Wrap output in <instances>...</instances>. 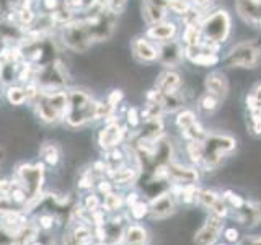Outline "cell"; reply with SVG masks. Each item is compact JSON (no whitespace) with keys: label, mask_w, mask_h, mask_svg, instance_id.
I'll return each mask as SVG.
<instances>
[{"label":"cell","mask_w":261,"mask_h":245,"mask_svg":"<svg viewBox=\"0 0 261 245\" xmlns=\"http://www.w3.org/2000/svg\"><path fill=\"white\" fill-rule=\"evenodd\" d=\"M98 100L84 87L72 85L67 88V111L64 125L69 129H80L96 122Z\"/></svg>","instance_id":"obj_1"},{"label":"cell","mask_w":261,"mask_h":245,"mask_svg":"<svg viewBox=\"0 0 261 245\" xmlns=\"http://www.w3.org/2000/svg\"><path fill=\"white\" fill-rule=\"evenodd\" d=\"M30 106L39 122L46 126L61 125L67 111V88H39L38 95L30 102Z\"/></svg>","instance_id":"obj_2"},{"label":"cell","mask_w":261,"mask_h":245,"mask_svg":"<svg viewBox=\"0 0 261 245\" xmlns=\"http://www.w3.org/2000/svg\"><path fill=\"white\" fill-rule=\"evenodd\" d=\"M57 38H59L62 47L65 51L75 53V54H85L95 46L92 36L87 30L85 21L75 15L72 21L65 23L64 27L57 31Z\"/></svg>","instance_id":"obj_3"},{"label":"cell","mask_w":261,"mask_h":245,"mask_svg":"<svg viewBox=\"0 0 261 245\" xmlns=\"http://www.w3.org/2000/svg\"><path fill=\"white\" fill-rule=\"evenodd\" d=\"M47 167L43 162H21L13 170V180L28 194V201L43 193Z\"/></svg>","instance_id":"obj_4"},{"label":"cell","mask_w":261,"mask_h":245,"mask_svg":"<svg viewBox=\"0 0 261 245\" xmlns=\"http://www.w3.org/2000/svg\"><path fill=\"white\" fill-rule=\"evenodd\" d=\"M237 147V141L228 134H220V133H207V136L202 141V149H204V159L201 165L204 170H214L217 168L222 160L228 154H232Z\"/></svg>","instance_id":"obj_5"},{"label":"cell","mask_w":261,"mask_h":245,"mask_svg":"<svg viewBox=\"0 0 261 245\" xmlns=\"http://www.w3.org/2000/svg\"><path fill=\"white\" fill-rule=\"evenodd\" d=\"M201 30H202V39L209 41V43L222 44L228 39L232 31V18L227 10H219L207 13L202 16L201 21Z\"/></svg>","instance_id":"obj_6"},{"label":"cell","mask_w":261,"mask_h":245,"mask_svg":"<svg viewBox=\"0 0 261 245\" xmlns=\"http://www.w3.org/2000/svg\"><path fill=\"white\" fill-rule=\"evenodd\" d=\"M225 64L232 69H256L261 64V49L255 41L237 43L228 51Z\"/></svg>","instance_id":"obj_7"},{"label":"cell","mask_w":261,"mask_h":245,"mask_svg":"<svg viewBox=\"0 0 261 245\" xmlns=\"http://www.w3.org/2000/svg\"><path fill=\"white\" fill-rule=\"evenodd\" d=\"M127 141V126L122 125L116 114L106 119L100 131L96 133V144L100 151H110L113 147H119Z\"/></svg>","instance_id":"obj_8"},{"label":"cell","mask_w":261,"mask_h":245,"mask_svg":"<svg viewBox=\"0 0 261 245\" xmlns=\"http://www.w3.org/2000/svg\"><path fill=\"white\" fill-rule=\"evenodd\" d=\"M130 56L134 57V61L139 64H153L157 62L159 56V46L149 39L145 35L144 36H136L130 39Z\"/></svg>","instance_id":"obj_9"},{"label":"cell","mask_w":261,"mask_h":245,"mask_svg":"<svg viewBox=\"0 0 261 245\" xmlns=\"http://www.w3.org/2000/svg\"><path fill=\"white\" fill-rule=\"evenodd\" d=\"M185 59V46L179 39H170L165 43H159L157 62L165 69H173Z\"/></svg>","instance_id":"obj_10"},{"label":"cell","mask_w":261,"mask_h":245,"mask_svg":"<svg viewBox=\"0 0 261 245\" xmlns=\"http://www.w3.org/2000/svg\"><path fill=\"white\" fill-rule=\"evenodd\" d=\"M176 211V196L171 190H167L159 196L150 200L149 203V216L153 220H163L175 214Z\"/></svg>","instance_id":"obj_11"},{"label":"cell","mask_w":261,"mask_h":245,"mask_svg":"<svg viewBox=\"0 0 261 245\" xmlns=\"http://www.w3.org/2000/svg\"><path fill=\"white\" fill-rule=\"evenodd\" d=\"M224 217H219L216 214H211L206 223L198 232L194 234V245H214L219 239V235L224 231Z\"/></svg>","instance_id":"obj_12"},{"label":"cell","mask_w":261,"mask_h":245,"mask_svg":"<svg viewBox=\"0 0 261 245\" xmlns=\"http://www.w3.org/2000/svg\"><path fill=\"white\" fill-rule=\"evenodd\" d=\"M167 174H168V180L171 185H196L198 182V170L193 167H186L181 165V163H176L171 160L167 165Z\"/></svg>","instance_id":"obj_13"},{"label":"cell","mask_w":261,"mask_h":245,"mask_svg":"<svg viewBox=\"0 0 261 245\" xmlns=\"http://www.w3.org/2000/svg\"><path fill=\"white\" fill-rule=\"evenodd\" d=\"M183 87L181 76L173 69L162 70L153 82V88L160 93H176Z\"/></svg>","instance_id":"obj_14"},{"label":"cell","mask_w":261,"mask_h":245,"mask_svg":"<svg viewBox=\"0 0 261 245\" xmlns=\"http://www.w3.org/2000/svg\"><path fill=\"white\" fill-rule=\"evenodd\" d=\"M144 35L152 39L153 43H165V41L175 39L178 35V27L175 21H168V20H162L155 24H150L149 28L145 30Z\"/></svg>","instance_id":"obj_15"},{"label":"cell","mask_w":261,"mask_h":245,"mask_svg":"<svg viewBox=\"0 0 261 245\" xmlns=\"http://www.w3.org/2000/svg\"><path fill=\"white\" fill-rule=\"evenodd\" d=\"M204 88H206V92L217 96L219 100H224L228 95V80L225 74L219 70L207 74L206 79H204Z\"/></svg>","instance_id":"obj_16"},{"label":"cell","mask_w":261,"mask_h":245,"mask_svg":"<svg viewBox=\"0 0 261 245\" xmlns=\"http://www.w3.org/2000/svg\"><path fill=\"white\" fill-rule=\"evenodd\" d=\"M38 155H39V160L43 162L46 167H49V168H56L61 163V160H62L61 145L57 144V142H54V141L41 142L39 149H38Z\"/></svg>","instance_id":"obj_17"},{"label":"cell","mask_w":261,"mask_h":245,"mask_svg":"<svg viewBox=\"0 0 261 245\" xmlns=\"http://www.w3.org/2000/svg\"><path fill=\"white\" fill-rule=\"evenodd\" d=\"M2 93H4V98L7 100V103L10 106H15V108L30 105V98H28V93H27V88H24L23 84H18V82L4 87Z\"/></svg>","instance_id":"obj_18"},{"label":"cell","mask_w":261,"mask_h":245,"mask_svg":"<svg viewBox=\"0 0 261 245\" xmlns=\"http://www.w3.org/2000/svg\"><path fill=\"white\" fill-rule=\"evenodd\" d=\"M149 240V231L141 224H127L122 234V243H145Z\"/></svg>","instance_id":"obj_19"},{"label":"cell","mask_w":261,"mask_h":245,"mask_svg":"<svg viewBox=\"0 0 261 245\" xmlns=\"http://www.w3.org/2000/svg\"><path fill=\"white\" fill-rule=\"evenodd\" d=\"M101 177H98L92 165H90L88 168H82L79 174H77V178H75V185L80 191H92L95 190L96 186V182L100 180Z\"/></svg>","instance_id":"obj_20"},{"label":"cell","mask_w":261,"mask_h":245,"mask_svg":"<svg viewBox=\"0 0 261 245\" xmlns=\"http://www.w3.org/2000/svg\"><path fill=\"white\" fill-rule=\"evenodd\" d=\"M124 206V194L114 190L101 198V208L106 212H119L121 208Z\"/></svg>","instance_id":"obj_21"},{"label":"cell","mask_w":261,"mask_h":245,"mask_svg":"<svg viewBox=\"0 0 261 245\" xmlns=\"http://www.w3.org/2000/svg\"><path fill=\"white\" fill-rule=\"evenodd\" d=\"M219 106H220V100L209 92H204L198 98V108L206 114H212L214 111H217Z\"/></svg>","instance_id":"obj_22"},{"label":"cell","mask_w":261,"mask_h":245,"mask_svg":"<svg viewBox=\"0 0 261 245\" xmlns=\"http://www.w3.org/2000/svg\"><path fill=\"white\" fill-rule=\"evenodd\" d=\"M175 122H176V128L183 133V131L190 129L194 122H198V116H196V113L191 110H179L175 118Z\"/></svg>","instance_id":"obj_23"},{"label":"cell","mask_w":261,"mask_h":245,"mask_svg":"<svg viewBox=\"0 0 261 245\" xmlns=\"http://www.w3.org/2000/svg\"><path fill=\"white\" fill-rule=\"evenodd\" d=\"M56 216L53 214V212H49V211H46V212H41L39 216H36V219L33 220V223L36 224V227L39 229V232H46V234H49L53 231V229L56 227Z\"/></svg>","instance_id":"obj_24"},{"label":"cell","mask_w":261,"mask_h":245,"mask_svg":"<svg viewBox=\"0 0 261 245\" xmlns=\"http://www.w3.org/2000/svg\"><path fill=\"white\" fill-rule=\"evenodd\" d=\"M82 208H84L88 214H92V212L98 211L101 208V196L98 194L96 191H87V194L84 196V200H82Z\"/></svg>","instance_id":"obj_25"},{"label":"cell","mask_w":261,"mask_h":245,"mask_svg":"<svg viewBox=\"0 0 261 245\" xmlns=\"http://www.w3.org/2000/svg\"><path fill=\"white\" fill-rule=\"evenodd\" d=\"M127 217L133 220H142L144 217L149 216V203H145L142 200H139L137 203H134L133 206L127 208Z\"/></svg>","instance_id":"obj_26"},{"label":"cell","mask_w":261,"mask_h":245,"mask_svg":"<svg viewBox=\"0 0 261 245\" xmlns=\"http://www.w3.org/2000/svg\"><path fill=\"white\" fill-rule=\"evenodd\" d=\"M191 4L188 0H167V10L178 16H183L191 10Z\"/></svg>","instance_id":"obj_27"},{"label":"cell","mask_w":261,"mask_h":245,"mask_svg":"<svg viewBox=\"0 0 261 245\" xmlns=\"http://www.w3.org/2000/svg\"><path fill=\"white\" fill-rule=\"evenodd\" d=\"M222 198V194H219L217 191L214 190H201L199 191V198H198V203L201 206L207 208V209H212V206Z\"/></svg>","instance_id":"obj_28"},{"label":"cell","mask_w":261,"mask_h":245,"mask_svg":"<svg viewBox=\"0 0 261 245\" xmlns=\"http://www.w3.org/2000/svg\"><path fill=\"white\" fill-rule=\"evenodd\" d=\"M222 198L228 204V208L233 209V211H239V209H242L245 206V204H247V201H245L240 194H237L233 191H225L222 194Z\"/></svg>","instance_id":"obj_29"},{"label":"cell","mask_w":261,"mask_h":245,"mask_svg":"<svg viewBox=\"0 0 261 245\" xmlns=\"http://www.w3.org/2000/svg\"><path fill=\"white\" fill-rule=\"evenodd\" d=\"M126 122L130 129H139L142 125V118H141V111H139L136 106H129L126 111Z\"/></svg>","instance_id":"obj_30"},{"label":"cell","mask_w":261,"mask_h":245,"mask_svg":"<svg viewBox=\"0 0 261 245\" xmlns=\"http://www.w3.org/2000/svg\"><path fill=\"white\" fill-rule=\"evenodd\" d=\"M105 100L108 102L111 106H114V108L118 110V106L122 103V100H124V93H122V90L114 88V90H111V92L105 96Z\"/></svg>","instance_id":"obj_31"},{"label":"cell","mask_w":261,"mask_h":245,"mask_svg":"<svg viewBox=\"0 0 261 245\" xmlns=\"http://www.w3.org/2000/svg\"><path fill=\"white\" fill-rule=\"evenodd\" d=\"M15 186V180L12 178H7V177H0V196L4 198H8Z\"/></svg>","instance_id":"obj_32"},{"label":"cell","mask_w":261,"mask_h":245,"mask_svg":"<svg viewBox=\"0 0 261 245\" xmlns=\"http://www.w3.org/2000/svg\"><path fill=\"white\" fill-rule=\"evenodd\" d=\"M62 245H82V243L75 239V235H73L72 231L67 227L62 234Z\"/></svg>","instance_id":"obj_33"},{"label":"cell","mask_w":261,"mask_h":245,"mask_svg":"<svg viewBox=\"0 0 261 245\" xmlns=\"http://www.w3.org/2000/svg\"><path fill=\"white\" fill-rule=\"evenodd\" d=\"M139 200H141V194H139L137 191H127V194L124 196V206H127V208H130L133 206L134 203H137Z\"/></svg>","instance_id":"obj_34"},{"label":"cell","mask_w":261,"mask_h":245,"mask_svg":"<svg viewBox=\"0 0 261 245\" xmlns=\"http://www.w3.org/2000/svg\"><path fill=\"white\" fill-rule=\"evenodd\" d=\"M224 235H225V239H227L228 242H239V240H240V232L237 231L235 227H228V229H225Z\"/></svg>","instance_id":"obj_35"},{"label":"cell","mask_w":261,"mask_h":245,"mask_svg":"<svg viewBox=\"0 0 261 245\" xmlns=\"http://www.w3.org/2000/svg\"><path fill=\"white\" fill-rule=\"evenodd\" d=\"M188 2L191 4V7L198 8V10H202V8H206L211 4V0H188Z\"/></svg>","instance_id":"obj_36"},{"label":"cell","mask_w":261,"mask_h":245,"mask_svg":"<svg viewBox=\"0 0 261 245\" xmlns=\"http://www.w3.org/2000/svg\"><path fill=\"white\" fill-rule=\"evenodd\" d=\"M253 245H261V235H258V237L253 239Z\"/></svg>","instance_id":"obj_37"},{"label":"cell","mask_w":261,"mask_h":245,"mask_svg":"<svg viewBox=\"0 0 261 245\" xmlns=\"http://www.w3.org/2000/svg\"><path fill=\"white\" fill-rule=\"evenodd\" d=\"M251 2H253V4H256V5H259V7H261V0H251Z\"/></svg>","instance_id":"obj_38"},{"label":"cell","mask_w":261,"mask_h":245,"mask_svg":"<svg viewBox=\"0 0 261 245\" xmlns=\"http://www.w3.org/2000/svg\"><path fill=\"white\" fill-rule=\"evenodd\" d=\"M122 245H145V243H122Z\"/></svg>","instance_id":"obj_39"},{"label":"cell","mask_w":261,"mask_h":245,"mask_svg":"<svg viewBox=\"0 0 261 245\" xmlns=\"http://www.w3.org/2000/svg\"><path fill=\"white\" fill-rule=\"evenodd\" d=\"M2 98H4V93H2V88H0V102H2Z\"/></svg>","instance_id":"obj_40"},{"label":"cell","mask_w":261,"mask_h":245,"mask_svg":"<svg viewBox=\"0 0 261 245\" xmlns=\"http://www.w3.org/2000/svg\"><path fill=\"white\" fill-rule=\"evenodd\" d=\"M217 245H227V243H217Z\"/></svg>","instance_id":"obj_41"},{"label":"cell","mask_w":261,"mask_h":245,"mask_svg":"<svg viewBox=\"0 0 261 245\" xmlns=\"http://www.w3.org/2000/svg\"><path fill=\"white\" fill-rule=\"evenodd\" d=\"M0 88H2V87H0Z\"/></svg>","instance_id":"obj_42"}]
</instances>
